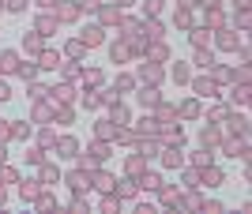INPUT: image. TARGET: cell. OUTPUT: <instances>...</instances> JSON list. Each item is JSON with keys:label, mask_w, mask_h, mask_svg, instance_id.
Instances as JSON below:
<instances>
[{"label": "cell", "mask_w": 252, "mask_h": 214, "mask_svg": "<svg viewBox=\"0 0 252 214\" xmlns=\"http://www.w3.org/2000/svg\"><path fill=\"white\" fill-rule=\"evenodd\" d=\"M64 181H68V188H72L75 195H83L87 188H91V173H87V169H72L68 177H64Z\"/></svg>", "instance_id": "cell-1"}, {"label": "cell", "mask_w": 252, "mask_h": 214, "mask_svg": "<svg viewBox=\"0 0 252 214\" xmlns=\"http://www.w3.org/2000/svg\"><path fill=\"white\" fill-rule=\"evenodd\" d=\"M53 11H57V19L72 23L75 15H79V4H75V0H57V4H53Z\"/></svg>", "instance_id": "cell-2"}, {"label": "cell", "mask_w": 252, "mask_h": 214, "mask_svg": "<svg viewBox=\"0 0 252 214\" xmlns=\"http://www.w3.org/2000/svg\"><path fill=\"white\" fill-rule=\"evenodd\" d=\"M113 192H117V199H136V192H139V181L125 177L121 184H113Z\"/></svg>", "instance_id": "cell-3"}, {"label": "cell", "mask_w": 252, "mask_h": 214, "mask_svg": "<svg viewBox=\"0 0 252 214\" xmlns=\"http://www.w3.org/2000/svg\"><path fill=\"white\" fill-rule=\"evenodd\" d=\"M139 30H143V38H147V42H162V30H166V27H162L158 19H147Z\"/></svg>", "instance_id": "cell-4"}, {"label": "cell", "mask_w": 252, "mask_h": 214, "mask_svg": "<svg viewBox=\"0 0 252 214\" xmlns=\"http://www.w3.org/2000/svg\"><path fill=\"white\" fill-rule=\"evenodd\" d=\"M128 56H132V45L128 42H113L109 45V60H113V64H121V60H128Z\"/></svg>", "instance_id": "cell-5"}, {"label": "cell", "mask_w": 252, "mask_h": 214, "mask_svg": "<svg viewBox=\"0 0 252 214\" xmlns=\"http://www.w3.org/2000/svg\"><path fill=\"white\" fill-rule=\"evenodd\" d=\"M53 147L61 150V158H75V154H79V143H75L72 135H64V139H57Z\"/></svg>", "instance_id": "cell-6"}, {"label": "cell", "mask_w": 252, "mask_h": 214, "mask_svg": "<svg viewBox=\"0 0 252 214\" xmlns=\"http://www.w3.org/2000/svg\"><path fill=\"white\" fill-rule=\"evenodd\" d=\"M162 165H169V169H181V165H185V154H181V147H166V154H162Z\"/></svg>", "instance_id": "cell-7"}, {"label": "cell", "mask_w": 252, "mask_h": 214, "mask_svg": "<svg viewBox=\"0 0 252 214\" xmlns=\"http://www.w3.org/2000/svg\"><path fill=\"white\" fill-rule=\"evenodd\" d=\"M139 79H143V83H158V79H162V68H158L155 60H147V64H139Z\"/></svg>", "instance_id": "cell-8"}, {"label": "cell", "mask_w": 252, "mask_h": 214, "mask_svg": "<svg viewBox=\"0 0 252 214\" xmlns=\"http://www.w3.org/2000/svg\"><path fill=\"white\" fill-rule=\"evenodd\" d=\"M19 53H11V49H4V53H0V72H19Z\"/></svg>", "instance_id": "cell-9"}, {"label": "cell", "mask_w": 252, "mask_h": 214, "mask_svg": "<svg viewBox=\"0 0 252 214\" xmlns=\"http://www.w3.org/2000/svg\"><path fill=\"white\" fill-rule=\"evenodd\" d=\"M91 181H94V188H98V192H113V177H109V173H102V169H94V173H91Z\"/></svg>", "instance_id": "cell-10"}, {"label": "cell", "mask_w": 252, "mask_h": 214, "mask_svg": "<svg viewBox=\"0 0 252 214\" xmlns=\"http://www.w3.org/2000/svg\"><path fill=\"white\" fill-rule=\"evenodd\" d=\"M139 106H143V109H155L158 106V102H162V98H158V90H155V86H143V90H139Z\"/></svg>", "instance_id": "cell-11"}, {"label": "cell", "mask_w": 252, "mask_h": 214, "mask_svg": "<svg viewBox=\"0 0 252 214\" xmlns=\"http://www.w3.org/2000/svg\"><path fill=\"white\" fill-rule=\"evenodd\" d=\"M94 135H98V139H105V143H109V139H117V124H113V120H98Z\"/></svg>", "instance_id": "cell-12"}, {"label": "cell", "mask_w": 252, "mask_h": 214, "mask_svg": "<svg viewBox=\"0 0 252 214\" xmlns=\"http://www.w3.org/2000/svg\"><path fill=\"white\" fill-rule=\"evenodd\" d=\"M79 42H83L87 49H94V45H102V27H87V30H83V38H79Z\"/></svg>", "instance_id": "cell-13"}, {"label": "cell", "mask_w": 252, "mask_h": 214, "mask_svg": "<svg viewBox=\"0 0 252 214\" xmlns=\"http://www.w3.org/2000/svg\"><path fill=\"white\" fill-rule=\"evenodd\" d=\"M200 143H203V147L211 150V147H215V143H222V132H219V128H211V124H207V128L200 132Z\"/></svg>", "instance_id": "cell-14"}, {"label": "cell", "mask_w": 252, "mask_h": 214, "mask_svg": "<svg viewBox=\"0 0 252 214\" xmlns=\"http://www.w3.org/2000/svg\"><path fill=\"white\" fill-rule=\"evenodd\" d=\"M139 188H143V192H158V188H162V177L143 169V181H139Z\"/></svg>", "instance_id": "cell-15"}, {"label": "cell", "mask_w": 252, "mask_h": 214, "mask_svg": "<svg viewBox=\"0 0 252 214\" xmlns=\"http://www.w3.org/2000/svg\"><path fill=\"white\" fill-rule=\"evenodd\" d=\"M34 30H38V34H53V30H57V15H38Z\"/></svg>", "instance_id": "cell-16"}, {"label": "cell", "mask_w": 252, "mask_h": 214, "mask_svg": "<svg viewBox=\"0 0 252 214\" xmlns=\"http://www.w3.org/2000/svg\"><path fill=\"white\" fill-rule=\"evenodd\" d=\"M23 49H27L31 56H38L42 53V34H27V38H23Z\"/></svg>", "instance_id": "cell-17"}, {"label": "cell", "mask_w": 252, "mask_h": 214, "mask_svg": "<svg viewBox=\"0 0 252 214\" xmlns=\"http://www.w3.org/2000/svg\"><path fill=\"white\" fill-rule=\"evenodd\" d=\"M19 192H23V199H27V203H34V199H38V192H42V181H27Z\"/></svg>", "instance_id": "cell-18"}, {"label": "cell", "mask_w": 252, "mask_h": 214, "mask_svg": "<svg viewBox=\"0 0 252 214\" xmlns=\"http://www.w3.org/2000/svg\"><path fill=\"white\" fill-rule=\"evenodd\" d=\"M49 94H53V102H72V98H75V90H72L68 83H61V86H53Z\"/></svg>", "instance_id": "cell-19"}, {"label": "cell", "mask_w": 252, "mask_h": 214, "mask_svg": "<svg viewBox=\"0 0 252 214\" xmlns=\"http://www.w3.org/2000/svg\"><path fill=\"white\" fill-rule=\"evenodd\" d=\"M192 86H196V94H200V98H215V79H196Z\"/></svg>", "instance_id": "cell-20"}, {"label": "cell", "mask_w": 252, "mask_h": 214, "mask_svg": "<svg viewBox=\"0 0 252 214\" xmlns=\"http://www.w3.org/2000/svg\"><path fill=\"white\" fill-rule=\"evenodd\" d=\"M57 181H61V169H57V165H45V161H42V184L49 188V184H57Z\"/></svg>", "instance_id": "cell-21"}, {"label": "cell", "mask_w": 252, "mask_h": 214, "mask_svg": "<svg viewBox=\"0 0 252 214\" xmlns=\"http://www.w3.org/2000/svg\"><path fill=\"white\" fill-rule=\"evenodd\" d=\"M200 181L207 184V188H219V184H222V173H219V169H211V165H207V169L200 173Z\"/></svg>", "instance_id": "cell-22"}, {"label": "cell", "mask_w": 252, "mask_h": 214, "mask_svg": "<svg viewBox=\"0 0 252 214\" xmlns=\"http://www.w3.org/2000/svg\"><path fill=\"white\" fill-rule=\"evenodd\" d=\"M147 169V158H143V154H132V158H128V177H136V173H143Z\"/></svg>", "instance_id": "cell-23"}, {"label": "cell", "mask_w": 252, "mask_h": 214, "mask_svg": "<svg viewBox=\"0 0 252 214\" xmlns=\"http://www.w3.org/2000/svg\"><path fill=\"white\" fill-rule=\"evenodd\" d=\"M222 23H226V15H222L219 8H207V27L211 30H222Z\"/></svg>", "instance_id": "cell-24"}, {"label": "cell", "mask_w": 252, "mask_h": 214, "mask_svg": "<svg viewBox=\"0 0 252 214\" xmlns=\"http://www.w3.org/2000/svg\"><path fill=\"white\" fill-rule=\"evenodd\" d=\"M38 68H45V72H49V68H61V56L57 53H38Z\"/></svg>", "instance_id": "cell-25"}, {"label": "cell", "mask_w": 252, "mask_h": 214, "mask_svg": "<svg viewBox=\"0 0 252 214\" xmlns=\"http://www.w3.org/2000/svg\"><path fill=\"white\" fill-rule=\"evenodd\" d=\"M113 124H117V128H125V124H128V109L121 106V102H113Z\"/></svg>", "instance_id": "cell-26"}, {"label": "cell", "mask_w": 252, "mask_h": 214, "mask_svg": "<svg viewBox=\"0 0 252 214\" xmlns=\"http://www.w3.org/2000/svg\"><path fill=\"white\" fill-rule=\"evenodd\" d=\"M219 45L222 49H237V34L233 30H219Z\"/></svg>", "instance_id": "cell-27"}, {"label": "cell", "mask_w": 252, "mask_h": 214, "mask_svg": "<svg viewBox=\"0 0 252 214\" xmlns=\"http://www.w3.org/2000/svg\"><path fill=\"white\" fill-rule=\"evenodd\" d=\"M87 154H91V158H98V161H105V158H109V143H94V147H91V150H87Z\"/></svg>", "instance_id": "cell-28"}, {"label": "cell", "mask_w": 252, "mask_h": 214, "mask_svg": "<svg viewBox=\"0 0 252 214\" xmlns=\"http://www.w3.org/2000/svg\"><path fill=\"white\" fill-rule=\"evenodd\" d=\"M158 192H162V203L166 207H181V195L173 192V188H158Z\"/></svg>", "instance_id": "cell-29"}, {"label": "cell", "mask_w": 252, "mask_h": 214, "mask_svg": "<svg viewBox=\"0 0 252 214\" xmlns=\"http://www.w3.org/2000/svg\"><path fill=\"white\" fill-rule=\"evenodd\" d=\"M166 56H169V49L162 42H155V45H151V53H147V60H166Z\"/></svg>", "instance_id": "cell-30"}, {"label": "cell", "mask_w": 252, "mask_h": 214, "mask_svg": "<svg viewBox=\"0 0 252 214\" xmlns=\"http://www.w3.org/2000/svg\"><path fill=\"white\" fill-rule=\"evenodd\" d=\"M102 23H121V8H98Z\"/></svg>", "instance_id": "cell-31"}, {"label": "cell", "mask_w": 252, "mask_h": 214, "mask_svg": "<svg viewBox=\"0 0 252 214\" xmlns=\"http://www.w3.org/2000/svg\"><path fill=\"white\" fill-rule=\"evenodd\" d=\"M158 11H162V0H143V15L147 19H155Z\"/></svg>", "instance_id": "cell-32"}, {"label": "cell", "mask_w": 252, "mask_h": 214, "mask_svg": "<svg viewBox=\"0 0 252 214\" xmlns=\"http://www.w3.org/2000/svg\"><path fill=\"white\" fill-rule=\"evenodd\" d=\"M207 38H211V30H207V27H200V30H192V45H200V49L207 45Z\"/></svg>", "instance_id": "cell-33"}, {"label": "cell", "mask_w": 252, "mask_h": 214, "mask_svg": "<svg viewBox=\"0 0 252 214\" xmlns=\"http://www.w3.org/2000/svg\"><path fill=\"white\" fill-rule=\"evenodd\" d=\"M53 113H49V106H45L42 98H38V106H34V120H49Z\"/></svg>", "instance_id": "cell-34"}, {"label": "cell", "mask_w": 252, "mask_h": 214, "mask_svg": "<svg viewBox=\"0 0 252 214\" xmlns=\"http://www.w3.org/2000/svg\"><path fill=\"white\" fill-rule=\"evenodd\" d=\"M211 158H215V154H211L207 147H203V150H196V154H192V161H196V165H211Z\"/></svg>", "instance_id": "cell-35"}, {"label": "cell", "mask_w": 252, "mask_h": 214, "mask_svg": "<svg viewBox=\"0 0 252 214\" xmlns=\"http://www.w3.org/2000/svg\"><path fill=\"white\" fill-rule=\"evenodd\" d=\"M102 211H105V214L121 211V199H117V195H105V199H102Z\"/></svg>", "instance_id": "cell-36"}, {"label": "cell", "mask_w": 252, "mask_h": 214, "mask_svg": "<svg viewBox=\"0 0 252 214\" xmlns=\"http://www.w3.org/2000/svg\"><path fill=\"white\" fill-rule=\"evenodd\" d=\"M173 79H177V83H189V79H192L189 64H177V68H173Z\"/></svg>", "instance_id": "cell-37"}, {"label": "cell", "mask_w": 252, "mask_h": 214, "mask_svg": "<svg viewBox=\"0 0 252 214\" xmlns=\"http://www.w3.org/2000/svg\"><path fill=\"white\" fill-rule=\"evenodd\" d=\"M27 161H31V165H42V161H45L42 147H31V150H27Z\"/></svg>", "instance_id": "cell-38"}, {"label": "cell", "mask_w": 252, "mask_h": 214, "mask_svg": "<svg viewBox=\"0 0 252 214\" xmlns=\"http://www.w3.org/2000/svg\"><path fill=\"white\" fill-rule=\"evenodd\" d=\"M173 23H177V27H189V23H192V11H189V8H177V15H173Z\"/></svg>", "instance_id": "cell-39"}, {"label": "cell", "mask_w": 252, "mask_h": 214, "mask_svg": "<svg viewBox=\"0 0 252 214\" xmlns=\"http://www.w3.org/2000/svg\"><path fill=\"white\" fill-rule=\"evenodd\" d=\"M196 64H200V68H211V64H215V56H211V49H200V53H196Z\"/></svg>", "instance_id": "cell-40"}, {"label": "cell", "mask_w": 252, "mask_h": 214, "mask_svg": "<svg viewBox=\"0 0 252 214\" xmlns=\"http://www.w3.org/2000/svg\"><path fill=\"white\" fill-rule=\"evenodd\" d=\"M83 83H102V72H98V68H87V72H83Z\"/></svg>", "instance_id": "cell-41"}, {"label": "cell", "mask_w": 252, "mask_h": 214, "mask_svg": "<svg viewBox=\"0 0 252 214\" xmlns=\"http://www.w3.org/2000/svg\"><path fill=\"white\" fill-rule=\"evenodd\" d=\"M19 75H23V79H34V75H38V64H27V60H23V64H19Z\"/></svg>", "instance_id": "cell-42"}, {"label": "cell", "mask_w": 252, "mask_h": 214, "mask_svg": "<svg viewBox=\"0 0 252 214\" xmlns=\"http://www.w3.org/2000/svg\"><path fill=\"white\" fill-rule=\"evenodd\" d=\"M132 86H136L132 75H117V90H132Z\"/></svg>", "instance_id": "cell-43"}, {"label": "cell", "mask_w": 252, "mask_h": 214, "mask_svg": "<svg viewBox=\"0 0 252 214\" xmlns=\"http://www.w3.org/2000/svg\"><path fill=\"white\" fill-rule=\"evenodd\" d=\"M75 4H79V11H98L102 8V0H75Z\"/></svg>", "instance_id": "cell-44"}, {"label": "cell", "mask_w": 252, "mask_h": 214, "mask_svg": "<svg viewBox=\"0 0 252 214\" xmlns=\"http://www.w3.org/2000/svg\"><path fill=\"white\" fill-rule=\"evenodd\" d=\"M83 49H87V45L79 42V38H75V42H68V56H83Z\"/></svg>", "instance_id": "cell-45"}, {"label": "cell", "mask_w": 252, "mask_h": 214, "mask_svg": "<svg viewBox=\"0 0 252 214\" xmlns=\"http://www.w3.org/2000/svg\"><path fill=\"white\" fill-rule=\"evenodd\" d=\"M83 106H87V109H98V106H102V98H98V94H91V90H87V94H83Z\"/></svg>", "instance_id": "cell-46"}, {"label": "cell", "mask_w": 252, "mask_h": 214, "mask_svg": "<svg viewBox=\"0 0 252 214\" xmlns=\"http://www.w3.org/2000/svg\"><path fill=\"white\" fill-rule=\"evenodd\" d=\"M233 102H237V106H245V102H249V86H237V90H233Z\"/></svg>", "instance_id": "cell-47"}, {"label": "cell", "mask_w": 252, "mask_h": 214, "mask_svg": "<svg viewBox=\"0 0 252 214\" xmlns=\"http://www.w3.org/2000/svg\"><path fill=\"white\" fill-rule=\"evenodd\" d=\"M196 113H200V106H196V102H185V106H181V117H196Z\"/></svg>", "instance_id": "cell-48"}, {"label": "cell", "mask_w": 252, "mask_h": 214, "mask_svg": "<svg viewBox=\"0 0 252 214\" xmlns=\"http://www.w3.org/2000/svg\"><path fill=\"white\" fill-rule=\"evenodd\" d=\"M0 181H8V184H15V181H19V173H15V169H0Z\"/></svg>", "instance_id": "cell-49"}, {"label": "cell", "mask_w": 252, "mask_h": 214, "mask_svg": "<svg viewBox=\"0 0 252 214\" xmlns=\"http://www.w3.org/2000/svg\"><path fill=\"white\" fill-rule=\"evenodd\" d=\"M42 143H45V147H53V143H57V132L45 128V132H42Z\"/></svg>", "instance_id": "cell-50"}, {"label": "cell", "mask_w": 252, "mask_h": 214, "mask_svg": "<svg viewBox=\"0 0 252 214\" xmlns=\"http://www.w3.org/2000/svg\"><path fill=\"white\" fill-rule=\"evenodd\" d=\"M4 139H11V124H8V120H0V143H4Z\"/></svg>", "instance_id": "cell-51"}, {"label": "cell", "mask_w": 252, "mask_h": 214, "mask_svg": "<svg viewBox=\"0 0 252 214\" xmlns=\"http://www.w3.org/2000/svg\"><path fill=\"white\" fill-rule=\"evenodd\" d=\"M4 8H8V11H23V8H27V0H8Z\"/></svg>", "instance_id": "cell-52"}, {"label": "cell", "mask_w": 252, "mask_h": 214, "mask_svg": "<svg viewBox=\"0 0 252 214\" xmlns=\"http://www.w3.org/2000/svg\"><path fill=\"white\" fill-rule=\"evenodd\" d=\"M4 98H11V90H8V83H0V102H4Z\"/></svg>", "instance_id": "cell-53"}, {"label": "cell", "mask_w": 252, "mask_h": 214, "mask_svg": "<svg viewBox=\"0 0 252 214\" xmlns=\"http://www.w3.org/2000/svg\"><path fill=\"white\" fill-rule=\"evenodd\" d=\"M53 4H57V0H38V8H53Z\"/></svg>", "instance_id": "cell-54"}, {"label": "cell", "mask_w": 252, "mask_h": 214, "mask_svg": "<svg viewBox=\"0 0 252 214\" xmlns=\"http://www.w3.org/2000/svg\"><path fill=\"white\" fill-rule=\"evenodd\" d=\"M200 4H207V8H219V4H222V0H200Z\"/></svg>", "instance_id": "cell-55"}, {"label": "cell", "mask_w": 252, "mask_h": 214, "mask_svg": "<svg viewBox=\"0 0 252 214\" xmlns=\"http://www.w3.org/2000/svg\"><path fill=\"white\" fill-rule=\"evenodd\" d=\"M4 158H8V154H4V143H0V161H4Z\"/></svg>", "instance_id": "cell-56"}, {"label": "cell", "mask_w": 252, "mask_h": 214, "mask_svg": "<svg viewBox=\"0 0 252 214\" xmlns=\"http://www.w3.org/2000/svg\"><path fill=\"white\" fill-rule=\"evenodd\" d=\"M117 8H128V0H117Z\"/></svg>", "instance_id": "cell-57"}, {"label": "cell", "mask_w": 252, "mask_h": 214, "mask_svg": "<svg viewBox=\"0 0 252 214\" xmlns=\"http://www.w3.org/2000/svg\"><path fill=\"white\" fill-rule=\"evenodd\" d=\"M0 203H4V188H0Z\"/></svg>", "instance_id": "cell-58"}, {"label": "cell", "mask_w": 252, "mask_h": 214, "mask_svg": "<svg viewBox=\"0 0 252 214\" xmlns=\"http://www.w3.org/2000/svg\"><path fill=\"white\" fill-rule=\"evenodd\" d=\"M0 11H4V0H0Z\"/></svg>", "instance_id": "cell-59"}]
</instances>
